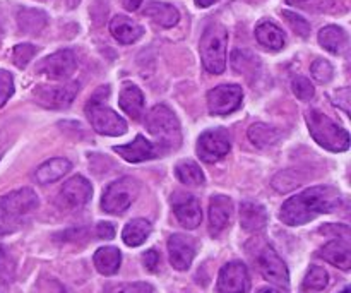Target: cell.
I'll list each match as a JSON object with an SVG mask.
<instances>
[{
	"label": "cell",
	"mask_w": 351,
	"mask_h": 293,
	"mask_svg": "<svg viewBox=\"0 0 351 293\" xmlns=\"http://www.w3.org/2000/svg\"><path fill=\"white\" fill-rule=\"evenodd\" d=\"M240 225L245 232L256 233L266 228L267 225V211L264 206L257 202H243L240 206Z\"/></svg>",
	"instance_id": "obj_20"
},
{
	"label": "cell",
	"mask_w": 351,
	"mask_h": 293,
	"mask_svg": "<svg viewBox=\"0 0 351 293\" xmlns=\"http://www.w3.org/2000/svg\"><path fill=\"white\" fill-rule=\"evenodd\" d=\"M173 211L178 223L187 230H194L202 222V209L197 199L191 194H177L173 199Z\"/></svg>",
	"instance_id": "obj_16"
},
{
	"label": "cell",
	"mask_w": 351,
	"mask_h": 293,
	"mask_svg": "<svg viewBox=\"0 0 351 293\" xmlns=\"http://www.w3.org/2000/svg\"><path fill=\"white\" fill-rule=\"evenodd\" d=\"M75 69H77V58H75L72 50L55 51L50 57L43 58L40 62V65H38V71L51 79L71 78Z\"/></svg>",
	"instance_id": "obj_13"
},
{
	"label": "cell",
	"mask_w": 351,
	"mask_h": 293,
	"mask_svg": "<svg viewBox=\"0 0 351 293\" xmlns=\"http://www.w3.org/2000/svg\"><path fill=\"white\" fill-rule=\"evenodd\" d=\"M36 54V48L29 43H21L14 48V54H12V60L14 64L17 65L19 69H24L27 64L31 62V58L34 57Z\"/></svg>",
	"instance_id": "obj_36"
},
{
	"label": "cell",
	"mask_w": 351,
	"mask_h": 293,
	"mask_svg": "<svg viewBox=\"0 0 351 293\" xmlns=\"http://www.w3.org/2000/svg\"><path fill=\"white\" fill-rule=\"evenodd\" d=\"M319 257L331 263L332 266L339 268L343 271H348L351 268V247L348 240H332V242L326 244L321 250H319Z\"/></svg>",
	"instance_id": "obj_19"
},
{
	"label": "cell",
	"mask_w": 351,
	"mask_h": 293,
	"mask_svg": "<svg viewBox=\"0 0 351 293\" xmlns=\"http://www.w3.org/2000/svg\"><path fill=\"white\" fill-rule=\"evenodd\" d=\"M139 196V184L132 177H122L106 187L101 199L103 211L110 215H122Z\"/></svg>",
	"instance_id": "obj_6"
},
{
	"label": "cell",
	"mask_w": 351,
	"mask_h": 293,
	"mask_svg": "<svg viewBox=\"0 0 351 293\" xmlns=\"http://www.w3.org/2000/svg\"><path fill=\"white\" fill-rule=\"evenodd\" d=\"M72 165L67 158H51V160L45 161L40 165L36 170V180L40 184H51V182L60 180L64 175L71 172Z\"/></svg>",
	"instance_id": "obj_23"
},
{
	"label": "cell",
	"mask_w": 351,
	"mask_h": 293,
	"mask_svg": "<svg viewBox=\"0 0 351 293\" xmlns=\"http://www.w3.org/2000/svg\"><path fill=\"white\" fill-rule=\"evenodd\" d=\"M256 38L269 50H281L285 47V33L271 21H264L256 27Z\"/></svg>",
	"instance_id": "obj_27"
},
{
	"label": "cell",
	"mask_w": 351,
	"mask_h": 293,
	"mask_svg": "<svg viewBox=\"0 0 351 293\" xmlns=\"http://www.w3.org/2000/svg\"><path fill=\"white\" fill-rule=\"evenodd\" d=\"M47 14L38 9H21L17 12V23L24 33H40L47 26Z\"/></svg>",
	"instance_id": "obj_30"
},
{
	"label": "cell",
	"mask_w": 351,
	"mask_h": 293,
	"mask_svg": "<svg viewBox=\"0 0 351 293\" xmlns=\"http://www.w3.org/2000/svg\"><path fill=\"white\" fill-rule=\"evenodd\" d=\"M319 43L331 54L339 55L348 47V34L339 26H326L319 31Z\"/></svg>",
	"instance_id": "obj_24"
},
{
	"label": "cell",
	"mask_w": 351,
	"mask_h": 293,
	"mask_svg": "<svg viewBox=\"0 0 351 293\" xmlns=\"http://www.w3.org/2000/svg\"><path fill=\"white\" fill-rule=\"evenodd\" d=\"M287 3L300 9L312 10V12H336L339 5H343V0H287Z\"/></svg>",
	"instance_id": "obj_33"
},
{
	"label": "cell",
	"mask_w": 351,
	"mask_h": 293,
	"mask_svg": "<svg viewBox=\"0 0 351 293\" xmlns=\"http://www.w3.org/2000/svg\"><path fill=\"white\" fill-rule=\"evenodd\" d=\"M311 71L312 75H314L319 82H329L332 79V75H335V69H332V65L329 64L328 60H324V58H317V60L312 64Z\"/></svg>",
	"instance_id": "obj_37"
},
{
	"label": "cell",
	"mask_w": 351,
	"mask_h": 293,
	"mask_svg": "<svg viewBox=\"0 0 351 293\" xmlns=\"http://www.w3.org/2000/svg\"><path fill=\"white\" fill-rule=\"evenodd\" d=\"M122 263V254L117 247H101L95 254V266L105 277H112L119 271Z\"/></svg>",
	"instance_id": "obj_26"
},
{
	"label": "cell",
	"mask_w": 351,
	"mask_h": 293,
	"mask_svg": "<svg viewBox=\"0 0 351 293\" xmlns=\"http://www.w3.org/2000/svg\"><path fill=\"white\" fill-rule=\"evenodd\" d=\"M79 2H81V0H67V3H69V7H71V9H74L75 5H79Z\"/></svg>",
	"instance_id": "obj_50"
},
{
	"label": "cell",
	"mask_w": 351,
	"mask_h": 293,
	"mask_svg": "<svg viewBox=\"0 0 351 293\" xmlns=\"http://www.w3.org/2000/svg\"><path fill=\"white\" fill-rule=\"evenodd\" d=\"M143 263L147 271L154 273V271L158 270V264H160V254H158L154 249L147 250V253L143 256Z\"/></svg>",
	"instance_id": "obj_43"
},
{
	"label": "cell",
	"mask_w": 351,
	"mask_h": 293,
	"mask_svg": "<svg viewBox=\"0 0 351 293\" xmlns=\"http://www.w3.org/2000/svg\"><path fill=\"white\" fill-rule=\"evenodd\" d=\"M19 226V222L16 218H12L10 215H7L2 208H0V235H9L14 233Z\"/></svg>",
	"instance_id": "obj_40"
},
{
	"label": "cell",
	"mask_w": 351,
	"mask_h": 293,
	"mask_svg": "<svg viewBox=\"0 0 351 293\" xmlns=\"http://www.w3.org/2000/svg\"><path fill=\"white\" fill-rule=\"evenodd\" d=\"M110 31H112L113 38L122 45L136 43L141 36L144 34V30L141 24L136 21L129 19L127 16H115L110 23Z\"/></svg>",
	"instance_id": "obj_21"
},
{
	"label": "cell",
	"mask_w": 351,
	"mask_h": 293,
	"mask_svg": "<svg viewBox=\"0 0 351 293\" xmlns=\"http://www.w3.org/2000/svg\"><path fill=\"white\" fill-rule=\"evenodd\" d=\"M108 95V86L99 88L86 105V113H88L89 122L96 132L103 134V136H123L127 132V122L119 113H115L103 103V99Z\"/></svg>",
	"instance_id": "obj_3"
},
{
	"label": "cell",
	"mask_w": 351,
	"mask_h": 293,
	"mask_svg": "<svg viewBox=\"0 0 351 293\" xmlns=\"http://www.w3.org/2000/svg\"><path fill=\"white\" fill-rule=\"evenodd\" d=\"M233 213L232 199L226 196H213L209 201V233L218 237L230 225Z\"/></svg>",
	"instance_id": "obj_18"
},
{
	"label": "cell",
	"mask_w": 351,
	"mask_h": 293,
	"mask_svg": "<svg viewBox=\"0 0 351 293\" xmlns=\"http://www.w3.org/2000/svg\"><path fill=\"white\" fill-rule=\"evenodd\" d=\"M0 293H9V287H7V281L0 277Z\"/></svg>",
	"instance_id": "obj_49"
},
{
	"label": "cell",
	"mask_w": 351,
	"mask_h": 293,
	"mask_svg": "<svg viewBox=\"0 0 351 293\" xmlns=\"http://www.w3.org/2000/svg\"><path fill=\"white\" fill-rule=\"evenodd\" d=\"M226 45L228 31L223 24L213 23L204 30L199 45L202 65L211 74H223L226 69Z\"/></svg>",
	"instance_id": "obj_4"
},
{
	"label": "cell",
	"mask_w": 351,
	"mask_h": 293,
	"mask_svg": "<svg viewBox=\"0 0 351 293\" xmlns=\"http://www.w3.org/2000/svg\"><path fill=\"white\" fill-rule=\"evenodd\" d=\"M38 204H40V201H38L36 192L29 187L17 189V191H12L0 198V208L16 220L33 213L38 208Z\"/></svg>",
	"instance_id": "obj_12"
},
{
	"label": "cell",
	"mask_w": 351,
	"mask_h": 293,
	"mask_svg": "<svg viewBox=\"0 0 351 293\" xmlns=\"http://www.w3.org/2000/svg\"><path fill=\"white\" fill-rule=\"evenodd\" d=\"M79 84L71 82L64 86H38L33 91L34 99L45 108H67L74 102Z\"/></svg>",
	"instance_id": "obj_11"
},
{
	"label": "cell",
	"mask_w": 351,
	"mask_h": 293,
	"mask_svg": "<svg viewBox=\"0 0 351 293\" xmlns=\"http://www.w3.org/2000/svg\"><path fill=\"white\" fill-rule=\"evenodd\" d=\"M168 253H170V263L175 270L187 271L195 256L194 240L175 233L168 239Z\"/></svg>",
	"instance_id": "obj_17"
},
{
	"label": "cell",
	"mask_w": 351,
	"mask_h": 293,
	"mask_svg": "<svg viewBox=\"0 0 351 293\" xmlns=\"http://www.w3.org/2000/svg\"><path fill=\"white\" fill-rule=\"evenodd\" d=\"M341 206V194L338 189L319 185L293 196L281 206L280 218L285 225L298 226L312 222L315 216L328 215Z\"/></svg>",
	"instance_id": "obj_1"
},
{
	"label": "cell",
	"mask_w": 351,
	"mask_h": 293,
	"mask_svg": "<svg viewBox=\"0 0 351 293\" xmlns=\"http://www.w3.org/2000/svg\"><path fill=\"white\" fill-rule=\"evenodd\" d=\"M14 93V79L10 72L0 71V108L7 103V99Z\"/></svg>",
	"instance_id": "obj_39"
},
{
	"label": "cell",
	"mask_w": 351,
	"mask_h": 293,
	"mask_svg": "<svg viewBox=\"0 0 351 293\" xmlns=\"http://www.w3.org/2000/svg\"><path fill=\"white\" fill-rule=\"evenodd\" d=\"M218 293H247L250 288L249 270L240 261L225 264L218 277Z\"/></svg>",
	"instance_id": "obj_10"
},
{
	"label": "cell",
	"mask_w": 351,
	"mask_h": 293,
	"mask_svg": "<svg viewBox=\"0 0 351 293\" xmlns=\"http://www.w3.org/2000/svg\"><path fill=\"white\" fill-rule=\"evenodd\" d=\"M254 259H256L257 268H259L264 280H267L269 283L276 285L280 288H288V285H290V274H288L287 264L283 263V259L278 256L276 250L269 244H263L257 249Z\"/></svg>",
	"instance_id": "obj_7"
},
{
	"label": "cell",
	"mask_w": 351,
	"mask_h": 293,
	"mask_svg": "<svg viewBox=\"0 0 351 293\" xmlns=\"http://www.w3.org/2000/svg\"><path fill=\"white\" fill-rule=\"evenodd\" d=\"M216 2H218V0H195V5L202 7V9H204V7L213 5V3H216Z\"/></svg>",
	"instance_id": "obj_48"
},
{
	"label": "cell",
	"mask_w": 351,
	"mask_h": 293,
	"mask_svg": "<svg viewBox=\"0 0 351 293\" xmlns=\"http://www.w3.org/2000/svg\"><path fill=\"white\" fill-rule=\"evenodd\" d=\"M291 89H293L295 95L300 99H304V102H308V99L314 98L315 95V89L314 86H312V82L308 81L307 78H302V75L293 78V81H291Z\"/></svg>",
	"instance_id": "obj_35"
},
{
	"label": "cell",
	"mask_w": 351,
	"mask_h": 293,
	"mask_svg": "<svg viewBox=\"0 0 351 293\" xmlns=\"http://www.w3.org/2000/svg\"><path fill=\"white\" fill-rule=\"evenodd\" d=\"M329 283V274L324 268L312 266L304 280V287L307 290H324Z\"/></svg>",
	"instance_id": "obj_34"
},
{
	"label": "cell",
	"mask_w": 351,
	"mask_h": 293,
	"mask_svg": "<svg viewBox=\"0 0 351 293\" xmlns=\"http://www.w3.org/2000/svg\"><path fill=\"white\" fill-rule=\"evenodd\" d=\"M144 16L151 17L156 24L163 27H173L180 19V14L173 5L165 2H149L144 7Z\"/></svg>",
	"instance_id": "obj_25"
},
{
	"label": "cell",
	"mask_w": 351,
	"mask_h": 293,
	"mask_svg": "<svg viewBox=\"0 0 351 293\" xmlns=\"http://www.w3.org/2000/svg\"><path fill=\"white\" fill-rule=\"evenodd\" d=\"M146 127L163 151L177 150L182 143L180 122L168 106L156 105L146 117Z\"/></svg>",
	"instance_id": "obj_5"
},
{
	"label": "cell",
	"mask_w": 351,
	"mask_h": 293,
	"mask_svg": "<svg viewBox=\"0 0 351 293\" xmlns=\"http://www.w3.org/2000/svg\"><path fill=\"white\" fill-rule=\"evenodd\" d=\"M230 148V134L226 129H211L201 134L197 141V154L206 163H215L221 160L225 154H228Z\"/></svg>",
	"instance_id": "obj_8"
},
{
	"label": "cell",
	"mask_w": 351,
	"mask_h": 293,
	"mask_svg": "<svg viewBox=\"0 0 351 293\" xmlns=\"http://www.w3.org/2000/svg\"><path fill=\"white\" fill-rule=\"evenodd\" d=\"M117 293H154V288L149 283H143V281H137V283H125L120 285L117 288Z\"/></svg>",
	"instance_id": "obj_41"
},
{
	"label": "cell",
	"mask_w": 351,
	"mask_h": 293,
	"mask_svg": "<svg viewBox=\"0 0 351 293\" xmlns=\"http://www.w3.org/2000/svg\"><path fill=\"white\" fill-rule=\"evenodd\" d=\"M305 120H307L311 136L324 150L335 151V153H343V151H346L350 148L348 130L338 126L326 113L319 112V110H308L307 115H305Z\"/></svg>",
	"instance_id": "obj_2"
},
{
	"label": "cell",
	"mask_w": 351,
	"mask_h": 293,
	"mask_svg": "<svg viewBox=\"0 0 351 293\" xmlns=\"http://www.w3.org/2000/svg\"><path fill=\"white\" fill-rule=\"evenodd\" d=\"M141 3H143V0H123V7L127 10H137Z\"/></svg>",
	"instance_id": "obj_46"
},
{
	"label": "cell",
	"mask_w": 351,
	"mask_h": 293,
	"mask_svg": "<svg viewBox=\"0 0 351 293\" xmlns=\"http://www.w3.org/2000/svg\"><path fill=\"white\" fill-rule=\"evenodd\" d=\"M93 196V187L84 177L75 175L64 184L60 191V201L67 209H79L89 202Z\"/></svg>",
	"instance_id": "obj_14"
},
{
	"label": "cell",
	"mask_w": 351,
	"mask_h": 293,
	"mask_svg": "<svg viewBox=\"0 0 351 293\" xmlns=\"http://www.w3.org/2000/svg\"><path fill=\"white\" fill-rule=\"evenodd\" d=\"M281 132L276 127L266 126V124H254L249 127V139L257 148H269L280 141Z\"/></svg>",
	"instance_id": "obj_29"
},
{
	"label": "cell",
	"mask_w": 351,
	"mask_h": 293,
	"mask_svg": "<svg viewBox=\"0 0 351 293\" xmlns=\"http://www.w3.org/2000/svg\"><path fill=\"white\" fill-rule=\"evenodd\" d=\"M339 293H350V288H345V290H343V292H339Z\"/></svg>",
	"instance_id": "obj_51"
},
{
	"label": "cell",
	"mask_w": 351,
	"mask_h": 293,
	"mask_svg": "<svg viewBox=\"0 0 351 293\" xmlns=\"http://www.w3.org/2000/svg\"><path fill=\"white\" fill-rule=\"evenodd\" d=\"M232 65L239 74H256L259 71L261 64L254 54L247 50H235L232 54Z\"/></svg>",
	"instance_id": "obj_32"
},
{
	"label": "cell",
	"mask_w": 351,
	"mask_h": 293,
	"mask_svg": "<svg viewBox=\"0 0 351 293\" xmlns=\"http://www.w3.org/2000/svg\"><path fill=\"white\" fill-rule=\"evenodd\" d=\"M283 16L285 19L290 23V26L293 27L295 33L300 34L302 38H307L308 34H311V24H308L304 17L298 16V14L295 12H290V10H283Z\"/></svg>",
	"instance_id": "obj_38"
},
{
	"label": "cell",
	"mask_w": 351,
	"mask_h": 293,
	"mask_svg": "<svg viewBox=\"0 0 351 293\" xmlns=\"http://www.w3.org/2000/svg\"><path fill=\"white\" fill-rule=\"evenodd\" d=\"M96 235H98V239H105V240H110L115 237V226L112 225V223H99L98 226H96Z\"/></svg>",
	"instance_id": "obj_44"
},
{
	"label": "cell",
	"mask_w": 351,
	"mask_h": 293,
	"mask_svg": "<svg viewBox=\"0 0 351 293\" xmlns=\"http://www.w3.org/2000/svg\"><path fill=\"white\" fill-rule=\"evenodd\" d=\"M243 93L237 84L216 86L208 93V106L213 115H228L242 105Z\"/></svg>",
	"instance_id": "obj_9"
},
{
	"label": "cell",
	"mask_w": 351,
	"mask_h": 293,
	"mask_svg": "<svg viewBox=\"0 0 351 293\" xmlns=\"http://www.w3.org/2000/svg\"><path fill=\"white\" fill-rule=\"evenodd\" d=\"M257 293H287V288H280V287H266L261 288Z\"/></svg>",
	"instance_id": "obj_47"
},
{
	"label": "cell",
	"mask_w": 351,
	"mask_h": 293,
	"mask_svg": "<svg viewBox=\"0 0 351 293\" xmlns=\"http://www.w3.org/2000/svg\"><path fill=\"white\" fill-rule=\"evenodd\" d=\"M175 174H177L178 180L185 185H191V187H197V185L204 184V174H202L201 167L194 161H180L175 168Z\"/></svg>",
	"instance_id": "obj_31"
},
{
	"label": "cell",
	"mask_w": 351,
	"mask_h": 293,
	"mask_svg": "<svg viewBox=\"0 0 351 293\" xmlns=\"http://www.w3.org/2000/svg\"><path fill=\"white\" fill-rule=\"evenodd\" d=\"M119 105L123 112L129 117H132L134 120L141 119V115L144 113V95L136 84H123L122 91L119 96Z\"/></svg>",
	"instance_id": "obj_22"
},
{
	"label": "cell",
	"mask_w": 351,
	"mask_h": 293,
	"mask_svg": "<svg viewBox=\"0 0 351 293\" xmlns=\"http://www.w3.org/2000/svg\"><path fill=\"white\" fill-rule=\"evenodd\" d=\"M0 273L5 277H12L14 273V261L10 259L9 253L0 246Z\"/></svg>",
	"instance_id": "obj_42"
},
{
	"label": "cell",
	"mask_w": 351,
	"mask_h": 293,
	"mask_svg": "<svg viewBox=\"0 0 351 293\" xmlns=\"http://www.w3.org/2000/svg\"><path fill=\"white\" fill-rule=\"evenodd\" d=\"M151 232H153L151 223L144 218H137L127 223L125 228H123L122 232V239L129 247H137L141 246V244L146 242L147 237L151 235Z\"/></svg>",
	"instance_id": "obj_28"
},
{
	"label": "cell",
	"mask_w": 351,
	"mask_h": 293,
	"mask_svg": "<svg viewBox=\"0 0 351 293\" xmlns=\"http://www.w3.org/2000/svg\"><path fill=\"white\" fill-rule=\"evenodd\" d=\"M115 153H119L123 160L130 161V163H141V161L153 160V158L160 156L161 153H165L161 150L160 144H153L151 141H147L144 136H137L132 143L123 144V146H115L113 148Z\"/></svg>",
	"instance_id": "obj_15"
},
{
	"label": "cell",
	"mask_w": 351,
	"mask_h": 293,
	"mask_svg": "<svg viewBox=\"0 0 351 293\" xmlns=\"http://www.w3.org/2000/svg\"><path fill=\"white\" fill-rule=\"evenodd\" d=\"M9 144L10 141H9V136H7V130H0V160H2L3 153L7 151Z\"/></svg>",
	"instance_id": "obj_45"
}]
</instances>
